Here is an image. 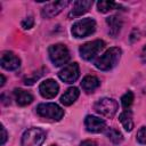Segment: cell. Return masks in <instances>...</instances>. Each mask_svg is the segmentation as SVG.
Wrapping results in <instances>:
<instances>
[{"instance_id": "2", "label": "cell", "mask_w": 146, "mask_h": 146, "mask_svg": "<svg viewBox=\"0 0 146 146\" xmlns=\"http://www.w3.org/2000/svg\"><path fill=\"white\" fill-rule=\"evenodd\" d=\"M48 54H49L50 60L55 66H62L66 64L70 59V51L67 47L62 43L50 46L48 49Z\"/></svg>"}, {"instance_id": "14", "label": "cell", "mask_w": 146, "mask_h": 146, "mask_svg": "<svg viewBox=\"0 0 146 146\" xmlns=\"http://www.w3.org/2000/svg\"><path fill=\"white\" fill-rule=\"evenodd\" d=\"M106 23H107L108 29H110V34L115 38L119 34V32L121 31V27L123 24L122 18L116 16V15H113V16L106 18Z\"/></svg>"}, {"instance_id": "7", "label": "cell", "mask_w": 146, "mask_h": 146, "mask_svg": "<svg viewBox=\"0 0 146 146\" xmlns=\"http://www.w3.org/2000/svg\"><path fill=\"white\" fill-rule=\"evenodd\" d=\"M104 46H105V42L103 40H94V41L87 42L80 47L79 49L80 56L86 60H90L96 55L99 54V51L104 48Z\"/></svg>"}, {"instance_id": "17", "label": "cell", "mask_w": 146, "mask_h": 146, "mask_svg": "<svg viewBox=\"0 0 146 146\" xmlns=\"http://www.w3.org/2000/svg\"><path fill=\"white\" fill-rule=\"evenodd\" d=\"M99 84H100L99 80L96 76H94V75H87V76H84L83 80H82V82H81L82 89L84 91H87V92L94 91L95 89H97L99 87Z\"/></svg>"}, {"instance_id": "1", "label": "cell", "mask_w": 146, "mask_h": 146, "mask_svg": "<svg viewBox=\"0 0 146 146\" xmlns=\"http://www.w3.org/2000/svg\"><path fill=\"white\" fill-rule=\"evenodd\" d=\"M121 58V49L113 47L106 50L98 59L95 62V66L100 71H108L113 68Z\"/></svg>"}, {"instance_id": "21", "label": "cell", "mask_w": 146, "mask_h": 146, "mask_svg": "<svg viewBox=\"0 0 146 146\" xmlns=\"http://www.w3.org/2000/svg\"><path fill=\"white\" fill-rule=\"evenodd\" d=\"M132 102H133V94H132L131 91L125 92V94L122 96V98H121V103H122V106H123L124 108H129V107L131 106Z\"/></svg>"}, {"instance_id": "4", "label": "cell", "mask_w": 146, "mask_h": 146, "mask_svg": "<svg viewBox=\"0 0 146 146\" xmlns=\"http://www.w3.org/2000/svg\"><path fill=\"white\" fill-rule=\"evenodd\" d=\"M117 107H119L117 102L113 98H107V97L98 99L94 105L95 111L98 114L106 117H113L117 112Z\"/></svg>"}, {"instance_id": "10", "label": "cell", "mask_w": 146, "mask_h": 146, "mask_svg": "<svg viewBox=\"0 0 146 146\" xmlns=\"http://www.w3.org/2000/svg\"><path fill=\"white\" fill-rule=\"evenodd\" d=\"M1 66L7 71H15L21 66V59L11 51H5L0 59Z\"/></svg>"}, {"instance_id": "8", "label": "cell", "mask_w": 146, "mask_h": 146, "mask_svg": "<svg viewBox=\"0 0 146 146\" xmlns=\"http://www.w3.org/2000/svg\"><path fill=\"white\" fill-rule=\"evenodd\" d=\"M58 76L65 83H73V82H75L79 79V76H80V68H79L78 63H71V64L64 66L59 71Z\"/></svg>"}, {"instance_id": "28", "label": "cell", "mask_w": 146, "mask_h": 146, "mask_svg": "<svg viewBox=\"0 0 146 146\" xmlns=\"http://www.w3.org/2000/svg\"><path fill=\"white\" fill-rule=\"evenodd\" d=\"M51 146H56V145H51Z\"/></svg>"}, {"instance_id": "23", "label": "cell", "mask_w": 146, "mask_h": 146, "mask_svg": "<svg viewBox=\"0 0 146 146\" xmlns=\"http://www.w3.org/2000/svg\"><path fill=\"white\" fill-rule=\"evenodd\" d=\"M33 24H34L33 17H32V16H29V17H26V18L22 22V27L25 29V30H29V29H31V27L33 26Z\"/></svg>"}, {"instance_id": "9", "label": "cell", "mask_w": 146, "mask_h": 146, "mask_svg": "<svg viewBox=\"0 0 146 146\" xmlns=\"http://www.w3.org/2000/svg\"><path fill=\"white\" fill-rule=\"evenodd\" d=\"M58 90H59V86L52 79H47L43 82H41L39 86V91H40L41 96L43 98H48V99L54 98L58 94Z\"/></svg>"}, {"instance_id": "3", "label": "cell", "mask_w": 146, "mask_h": 146, "mask_svg": "<svg viewBox=\"0 0 146 146\" xmlns=\"http://www.w3.org/2000/svg\"><path fill=\"white\" fill-rule=\"evenodd\" d=\"M96 30V22L94 18L87 17L82 18L78 22H75L72 26V34L75 38H84L87 35H90Z\"/></svg>"}, {"instance_id": "22", "label": "cell", "mask_w": 146, "mask_h": 146, "mask_svg": "<svg viewBox=\"0 0 146 146\" xmlns=\"http://www.w3.org/2000/svg\"><path fill=\"white\" fill-rule=\"evenodd\" d=\"M137 140L140 144H144V145L146 144V128L145 127H143V128H140L138 130V132H137Z\"/></svg>"}, {"instance_id": "20", "label": "cell", "mask_w": 146, "mask_h": 146, "mask_svg": "<svg viewBox=\"0 0 146 146\" xmlns=\"http://www.w3.org/2000/svg\"><path fill=\"white\" fill-rule=\"evenodd\" d=\"M106 136L108 137L110 140H112L114 144H120L122 140H123V136L122 133L116 130V129H113V128H110L107 131H106Z\"/></svg>"}, {"instance_id": "18", "label": "cell", "mask_w": 146, "mask_h": 146, "mask_svg": "<svg viewBox=\"0 0 146 146\" xmlns=\"http://www.w3.org/2000/svg\"><path fill=\"white\" fill-rule=\"evenodd\" d=\"M119 119H120V122L122 123L123 128L127 131H131L132 130V128H133V120H132V113H131V111L125 110L124 112H122L120 114Z\"/></svg>"}, {"instance_id": "5", "label": "cell", "mask_w": 146, "mask_h": 146, "mask_svg": "<svg viewBox=\"0 0 146 146\" xmlns=\"http://www.w3.org/2000/svg\"><path fill=\"white\" fill-rule=\"evenodd\" d=\"M46 139V133L40 128L27 129L22 136V146H41Z\"/></svg>"}, {"instance_id": "25", "label": "cell", "mask_w": 146, "mask_h": 146, "mask_svg": "<svg viewBox=\"0 0 146 146\" xmlns=\"http://www.w3.org/2000/svg\"><path fill=\"white\" fill-rule=\"evenodd\" d=\"M80 146H96V143L92 140H84L80 144Z\"/></svg>"}, {"instance_id": "27", "label": "cell", "mask_w": 146, "mask_h": 146, "mask_svg": "<svg viewBox=\"0 0 146 146\" xmlns=\"http://www.w3.org/2000/svg\"><path fill=\"white\" fill-rule=\"evenodd\" d=\"M0 76H1V83H0V86L2 87V86L5 84V81H6V79H5V76H3V74H1Z\"/></svg>"}, {"instance_id": "6", "label": "cell", "mask_w": 146, "mask_h": 146, "mask_svg": "<svg viewBox=\"0 0 146 146\" xmlns=\"http://www.w3.org/2000/svg\"><path fill=\"white\" fill-rule=\"evenodd\" d=\"M36 113L42 117L51 119L55 121H59L64 115V111L62 110V107H59L55 103L39 104L36 107Z\"/></svg>"}, {"instance_id": "16", "label": "cell", "mask_w": 146, "mask_h": 146, "mask_svg": "<svg viewBox=\"0 0 146 146\" xmlns=\"http://www.w3.org/2000/svg\"><path fill=\"white\" fill-rule=\"evenodd\" d=\"M14 95H15L16 103L19 106H26V105H29L33 102V96L30 92H27L23 89H15Z\"/></svg>"}, {"instance_id": "12", "label": "cell", "mask_w": 146, "mask_h": 146, "mask_svg": "<svg viewBox=\"0 0 146 146\" xmlns=\"http://www.w3.org/2000/svg\"><path fill=\"white\" fill-rule=\"evenodd\" d=\"M84 125L89 132H102L106 129V122L94 115H87L84 119Z\"/></svg>"}, {"instance_id": "15", "label": "cell", "mask_w": 146, "mask_h": 146, "mask_svg": "<svg viewBox=\"0 0 146 146\" xmlns=\"http://www.w3.org/2000/svg\"><path fill=\"white\" fill-rule=\"evenodd\" d=\"M79 95H80L79 89L75 88V87H71V88H68V89L64 92V95L60 97V103H62L63 105H65V106H70V105H72V104L78 99Z\"/></svg>"}, {"instance_id": "19", "label": "cell", "mask_w": 146, "mask_h": 146, "mask_svg": "<svg viewBox=\"0 0 146 146\" xmlns=\"http://www.w3.org/2000/svg\"><path fill=\"white\" fill-rule=\"evenodd\" d=\"M119 7H120V5L116 2H113V1H98L97 2V8L100 13H107V11L119 8Z\"/></svg>"}, {"instance_id": "11", "label": "cell", "mask_w": 146, "mask_h": 146, "mask_svg": "<svg viewBox=\"0 0 146 146\" xmlns=\"http://www.w3.org/2000/svg\"><path fill=\"white\" fill-rule=\"evenodd\" d=\"M70 2L67 0L65 1H55V2H49L47 3L43 9H42V16L44 18H51L56 15H58Z\"/></svg>"}, {"instance_id": "26", "label": "cell", "mask_w": 146, "mask_h": 146, "mask_svg": "<svg viewBox=\"0 0 146 146\" xmlns=\"http://www.w3.org/2000/svg\"><path fill=\"white\" fill-rule=\"evenodd\" d=\"M140 57H141V60H143L144 63H146V44L144 46V48H143V50H141Z\"/></svg>"}, {"instance_id": "13", "label": "cell", "mask_w": 146, "mask_h": 146, "mask_svg": "<svg viewBox=\"0 0 146 146\" xmlns=\"http://www.w3.org/2000/svg\"><path fill=\"white\" fill-rule=\"evenodd\" d=\"M91 6H92V1H90V0H80V1H75L74 5H73V9L70 11L68 16H70V17L81 16L82 14L87 13Z\"/></svg>"}, {"instance_id": "24", "label": "cell", "mask_w": 146, "mask_h": 146, "mask_svg": "<svg viewBox=\"0 0 146 146\" xmlns=\"http://www.w3.org/2000/svg\"><path fill=\"white\" fill-rule=\"evenodd\" d=\"M6 140H7V131H6L5 127L1 125V141H0V144L3 145L6 143Z\"/></svg>"}]
</instances>
